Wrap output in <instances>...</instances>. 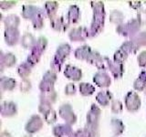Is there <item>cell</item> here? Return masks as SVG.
<instances>
[{"instance_id":"6da1fadb","label":"cell","mask_w":146,"mask_h":137,"mask_svg":"<svg viewBox=\"0 0 146 137\" xmlns=\"http://www.w3.org/2000/svg\"><path fill=\"white\" fill-rule=\"evenodd\" d=\"M93 7V20L91 23L90 27V36H95L99 34L102 30L104 26V17H105V12H104V6L102 2H96L92 3Z\"/></svg>"},{"instance_id":"7a4b0ae2","label":"cell","mask_w":146,"mask_h":137,"mask_svg":"<svg viewBox=\"0 0 146 137\" xmlns=\"http://www.w3.org/2000/svg\"><path fill=\"white\" fill-rule=\"evenodd\" d=\"M23 17L26 19H31L33 22L34 27L36 29H39L43 27V12L38 7L33 6H24L23 7Z\"/></svg>"},{"instance_id":"3957f363","label":"cell","mask_w":146,"mask_h":137,"mask_svg":"<svg viewBox=\"0 0 146 137\" xmlns=\"http://www.w3.org/2000/svg\"><path fill=\"white\" fill-rule=\"evenodd\" d=\"M70 52V46L68 44L60 45L57 49V52L51 61V68L54 71H60L61 66Z\"/></svg>"},{"instance_id":"277c9868","label":"cell","mask_w":146,"mask_h":137,"mask_svg":"<svg viewBox=\"0 0 146 137\" xmlns=\"http://www.w3.org/2000/svg\"><path fill=\"white\" fill-rule=\"evenodd\" d=\"M47 44H48V41L45 38H43V37H41V38H39L36 41L34 47L31 49V54L29 56V58H27V62H29L32 67L39 61L41 54H42L46 47H47Z\"/></svg>"},{"instance_id":"5b68a950","label":"cell","mask_w":146,"mask_h":137,"mask_svg":"<svg viewBox=\"0 0 146 137\" xmlns=\"http://www.w3.org/2000/svg\"><path fill=\"white\" fill-rule=\"evenodd\" d=\"M141 23L138 19L131 20L124 25H120L117 27V31L122 36L131 37L136 34V32L140 29Z\"/></svg>"},{"instance_id":"8992f818","label":"cell","mask_w":146,"mask_h":137,"mask_svg":"<svg viewBox=\"0 0 146 137\" xmlns=\"http://www.w3.org/2000/svg\"><path fill=\"white\" fill-rule=\"evenodd\" d=\"M57 76L53 70H48L43 76V80L40 82L39 88L42 93H48L54 91V82L56 81Z\"/></svg>"},{"instance_id":"52a82bcc","label":"cell","mask_w":146,"mask_h":137,"mask_svg":"<svg viewBox=\"0 0 146 137\" xmlns=\"http://www.w3.org/2000/svg\"><path fill=\"white\" fill-rule=\"evenodd\" d=\"M100 115V109L93 104L90 110L88 115H87V126L98 129Z\"/></svg>"},{"instance_id":"ba28073f","label":"cell","mask_w":146,"mask_h":137,"mask_svg":"<svg viewBox=\"0 0 146 137\" xmlns=\"http://www.w3.org/2000/svg\"><path fill=\"white\" fill-rule=\"evenodd\" d=\"M126 107L130 112H136L141 106V100L136 92L131 91L126 96Z\"/></svg>"},{"instance_id":"9c48e42d","label":"cell","mask_w":146,"mask_h":137,"mask_svg":"<svg viewBox=\"0 0 146 137\" xmlns=\"http://www.w3.org/2000/svg\"><path fill=\"white\" fill-rule=\"evenodd\" d=\"M59 115H60L64 120H66L68 124H72V123L76 122L77 118L72 111L70 105H68V104L62 105L60 110H59Z\"/></svg>"},{"instance_id":"30bf717a","label":"cell","mask_w":146,"mask_h":137,"mask_svg":"<svg viewBox=\"0 0 146 137\" xmlns=\"http://www.w3.org/2000/svg\"><path fill=\"white\" fill-rule=\"evenodd\" d=\"M42 120L40 119L39 116L38 115H33L30 120L29 121V122L27 123L26 125V131L29 134H33V132H36L40 130V128L42 127Z\"/></svg>"},{"instance_id":"8fae6325","label":"cell","mask_w":146,"mask_h":137,"mask_svg":"<svg viewBox=\"0 0 146 137\" xmlns=\"http://www.w3.org/2000/svg\"><path fill=\"white\" fill-rule=\"evenodd\" d=\"M5 39L8 45L12 46L17 44L18 39H19V32L17 30V27H6Z\"/></svg>"},{"instance_id":"7c38bea8","label":"cell","mask_w":146,"mask_h":137,"mask_svg":"<svg viewBox=\"0 0 146 137\" xmlns=\"http://www.w3.org/2000/svg\"><path fill=\"white\" fill-rule=\"evenodd\" d=\"M89 37V32L85 27H76L70 33V38L73 41H83Z\"/></svg>"},{"instance_id":"4fadbf2b","label":"cell","mask_w":146,"mask_h":137,"mask_svg":"<svg viewBox=\"0 0 146 137\" xmlns=\"http://www.w3.org/2000/svg\"><path fill=\"white\" fill-rule=\"evenodd\" d=\"M65 76L68 78V79H70L72 80H75L78 81L81 79V76H82V73L81 70L80 68H78L76 67H73L71 65H67L66 68H65Z\"/></svg>"},{"instance_id":"5bb4252c","label":"cell","mask_w":146,"mask_h":137,"mask_svg":"<svg viewBox=\"0 0 146 137\" xmlns=\"http://www.w3.org/2000/svg\"><path fill=\"white\" fill-rule=\"evenodd\" d=\"M93 80L100 87H108L111 84V78L105 72L99 71L94 75Z\"/></svg>"},{"instance_id":"9a60e30c","label":"cell","mask_w":146,"mask_h":137,"mask_svg":"<svg viewBox=\"0 0 146 137\" xmlns=\"http://www.w3.org/2000/svg\"><path fill=\"white\" fill-rule=\"evenodd\" d=\"M107 68H109L111 71L113 76L116 78H121L123 73V65L122 63H117V62H112L108 59L107 61Z\"/></svg>"},{"instance_id":"2e32d148","label":"cell","mask_w":146,"mask_h":137,"mask_svg":"<svg viewBox=\"0 0 146 137\" xmlns=\"http://www.w3.org/2000/svg\"><path fill=\"white\" fill-rule=\"evenodd\" d=\"M72 132L71 127L70 124H59L54 127L53 134L57 137H62L70 134Z\"/></svg>"},{"instance_id":"e0dca14e","label":"cell","mask_w":146,"mask_h":137,"mask_svg":"<svg viewBox=\"0 0 146 137\" xmlns=\"http://www.w3.org/2000/svg\"><path fill=\"white\" fill-rule=\"evenodd\" d=\"M1 112L3 116H13L17 112V106L15 103L10 102H6L1 106Z\"/></svg>"},{"instance_id":"ac0fdd59","label":"cell","mask_w":146,"mask_h":137,"mask_svg":"<svg viewBox=\"0 0 146 137\" xmlns=\"http://www.w3.org/2000/svg\"><path fill=\"white\" fill-rule=\"evenodd\" d=\"M91 52L92 51H91V49L89 46H82V47L76 49L75 57L78 59H86V61H88Z\"/></svg>"},{"instance_id":"d6986e66","label":"cell","mask_w":146,"mask_h":137,"mask_svg":"<svg viewBox=\"0 0 146 137\" xmlns=\"http://www.w3.org/2000/svg\"><path fill=\"white\" fill-rule=\"evenodd\" d=\"M111 98H112V95L110 91L108 90L100 91L97 95V102L100 105H102V106H107L110 103V100H111Z\"/></svg>"},{"instance_id":"ffe728a7","label":"cell","mask_w":146,"mask_h":137,"mask_svg":"<svg viewBox=\"0 0 146 137\" xmlns=\"http://www.w3.org/2000/svg\"><path fill=\"white\" fill-rule=\"evenodd\" d=\"M80 17V9L77 6H70L68 13V23H76Z\"/></svg>"},{"instance_id":"44dd1931","label":"cell","mask_w":146,"mask_h":137,"mask_svg":"<svg viewBox=\"0 0 146 137\" xmlns=\"http://www.w3.org/2000/svg\"><path fill=\"white\" fill-rule=\"evenodd\" d=\"M52 27L55 30L58 31H64L67 29L68 23H66L64 20V17H58V18H54L51 21Z\"/></svg>"},{"instance_id":"7402d4cb","label":"cell","mask_w":146,"mask_h":137,"mask_svg":"<svg viewBox=\"0 0 146 137\" xmlns=\"http://www.w3.org/2000/svg\"><path fill=\"white\" fill-rule=\"evenodd\" d=\"M146 86V71H141L139 78L134 81V89L137 90H143Z\"/></svg>"},{"instance_id":"603a6c76","label":"cell","mask_w":146,"mask_h":137,"mask_svg":"<svg viewBox=\"0 0 146 137\" xmlns=\"http://www.w3.org/2000/svg\"><path fill=\"white\" fill-rule=\"evenodd\" d=\"M58 7V5L57 2H47L45 5L46 11H47L48 16L50 17V20L54 19V16L57 12V9Z\"/></svg>"},{"instance_id":"cb8c5ba5","label":"cell","mask_w":146,"mask_h":137,"mask_svg":"<svg viewBox=\"0 0 146 137\" xmlns=\"http://www.w3.org/2000/svg\"><path fill=\"white\" fill-rule=\"evenodd\" d=\"M35 43H36V41L34 39V37L31 34H26L23 36L21 44L24 46L26 49H32L34 47Z\"/></svg>"},{"instance_id":"d4e9b609","label":"cell","mask_w":146,"mask_h":137,"mask_svg":"<svg viewBox=\"0 0 146 137\" xmlns=\"http://www.w3.org/2000/svg\"><path fill=\"white\" fill-rule=\"evenodd\" d=\"M16 86V80L11 79V78H2L1 79V87L3 90H11L15 88Z\"/></svg>"},{"instance_id":"484cf974","label":"cell","mask_w":146,"mask_h":137,"mask_svg":"<svg viewBox=\"0 0 146 137\" xmlns=\"http://www.w3.org/2000/svg\"><path fill=\"white\" fill-rule=\"evenodd\" d=\"M31 68H32V66L27 61L21 64V65L18 67V74H19L22 78H27L30 74Z\"/></svg>"},{"instance_id":"4316f807","label":"cell","mask_w":146,"mask_h":137,"mask_svg":"<svg viewBox=\"0 0 146 137\" xmlns=\"http://www.w3.org/2000/svg\"><path fill=\"white\" fill-rule=\"evenodd\" d=\"M80 93L84 96H88V95H91L94 91H95V88L90 85L89 83H80Z\"/></svg>"},{"instance_id":"83f0119b","label":"cell","mask_w":146,"mask_h":137,"mask_svg":"<svg viewBox=\"0 0 146 137\" xmlns=\"http://www.w3.org/2000/svg\"><path fill=\"white\" fill-rule=\"evenodd\" d=\"M128 55L129 54H128L122 48H121L119 50H117L115 54H114V61L117 63H122L128 58Z\"/></svg>"},{"instance_id":"f1b7e54d","label":"cell","mask_w":146,"mask_h":137,"mask_svg":"<svg viewBox=\"0 0 146 137\" xmlns=\"http://www.w3.org/2000/svg\"><path fill=\"white\" fill-rule=\"evenodd\" d=\"M131 41L138 48H140L141 46H146V32H141V34L136 35Z\"/></svg>"},{"instance_id":"f546056e","label":"cell","mask_w":146,"mask_h":137,"mask_svg":"<svg viewBox=\"0 0 146 137\" xmlns=\"http://www.w3.org/2000/svg\"><path fill=\"white\" fill-rule=\"evenodd\" d=\"M16 62V57L12 53H7L5 56H2V65H6L7 67H11Z\"/></svg>"},{"instance_id":"4dcf8cb0","label":"cell","mask_w":146,"mask_h":137,"mask_svg":"<svg viewBox=\"0 0 146 137\" xmlns=\"http://www.w3.org/2000/svg\"><path fill=\"white\" fill-rule=\"evenodd\" d=\"M18 24H19V19H18V17L15 15L7 17V19L5 20L6 27H17Z\"/></svg>"},{"instance_id":"1f68e13d","label":"cell","mask_w":146,"mask_h":137,"mask_svg":"<svg viewBox=\"0 0 146 137\" xmlns=\"http://www.w3.org/2000/svg\"><path fill=\"white\" fill-rule=\"evenodd\" d=\"M111 124L114 127L113 130H114V134H120L123 132V129H124V126H123L122 122L120 120H112L111 122Z\"/></svg>"},{"instance_id":"d6a6232c","label":"cell","mask_w":146,"mask_h":137,"mask_svg":"<svg viewBox=\"0 0 146 137\" xmlns=\"http://www.w3.org/2000/svg\"><path fill=\"white\" fill-rule=\"evenodd\" d=\"M123 20V15L122 13H121L120 11H113L111 14V21L112 23H115V24H120Z\"/></svg>"},{"instance_id":"836d02e7","label":"cell","mask_w":146,"mask_h":137,"mask_svg":"<svg viewBox=\"0 0 146 137\" xmlns=\"http://www.w3.org/2000/svg\"><path fill=\"white\" fill-rule=\"evenodd\" d=\"M57 119V115L56 112H55L52 109H49L48 111L45 113V120L47 121L48 123H52L56 121Z\"/></svg>"},{"instance_id":"e575fe53","label":"cell","mask_w":146,"mask_h":137,"mask_svg":"<svg viewBox=\"0 0 146 137\" xmlns=\"http://www.w3.org/2000/svg\"><path fill=\"white\" fill-rule=\"evenodd\" d=\"M121 110H122L121 102H119V100H113L111 104V111L115 113H119L121 112Z\"/></svg>"},{"instance_id":"d590c367","label":"cell","mask_w":146,"mask_h":137,"mask_svg":"<svg viewBox=\"0 0 146 137\" xmlns=\"http://www.w3.org/2000/svg\"><path fill=\"white\" fill-rule=\"evenodd\" d=\"M138 63L141 67L146 66V51H143L138 56Z\"/></svg>"},{"instance_id":"8d00e7d4","label":"cell","mask_w":146,"mask_h":137,"mask_svg":"<svg viewBox=\"0 0 146 137\" xmlns=\"http://www.w3.org/2000/svg\"><path fill=\"white\" fill-rule=\"evenodd\" d=\"M75 91H76V89H75L74 84L70 83L68 85L66 86V88H65V93L66 94H68V95H72V94L75 93Z\"/></svg>"},{"instance_id":"74e56055","label":"cell","mask_w":146,"mask_h":137,"mask_svg":"<svg viewBox=\"0 0 146 137\" xmlns=\"http://www.w3.org/2000/svg\"><path fill=\"white\" fill-rule=\"evenodd\" d=\"M138 20L141 24H145L146 23V10H141L138 13Z\"/></svg>"},{"instance_id":"f35d334b","label":"cell","mask_w":146,"mask_h":137,"mask_svg":"<svg viewBox=\"0 0 146 137\" xmlns=\"http://www.w3.org/2000/svg\"><path fill=\"white\" fill-rule=\"evenodd\" d=\"M20 88H21V90L23 91H27L30 88H31V84H30V82L29 81H27V80H25L24 81L21 83V86H20Z\"/></svg>"},{"instance_id":"ab89813d","label":"cell","mask_w":146,"mask_h":137,"mask_svg":"<svg viewBox=\"0 0 146 137\" xmlns=\"http://www.w3.org/2000/svg\"><path fill=\"white\" fill-rule=\"evenodd\" d=\"M70 137H84V132L83 130H79L77 131L76 132H73V134H71L70 135Z\"/></svg>"},{"instance_id":"60d3db41","label":"cell","mask_w":146,"mask_h":137,"mask_svg":"<svg viewBox=\"0 0 146 137\" xmlns=\"http://www.w3.org/2000/svg\"><path fill=\"white\" fill-rule=\"evenodd\" d=\"M130 6L133 8H138L141 7V2H130Z\"/></svg>"},{"instance_id":"b9f144b4","label":"cell","mask_w":146,"mask_h":137,"mask_svg":"<svg viewBox=\"0 0 146 137\" xmlns=\"http://www.w3.org/2000/svg\"><path fill=\"white\" fill-rule=\"evenodd\" d=\"M26 137H32V136H30V135H27V136H26Z\"/></svg>"}]
</instances>
